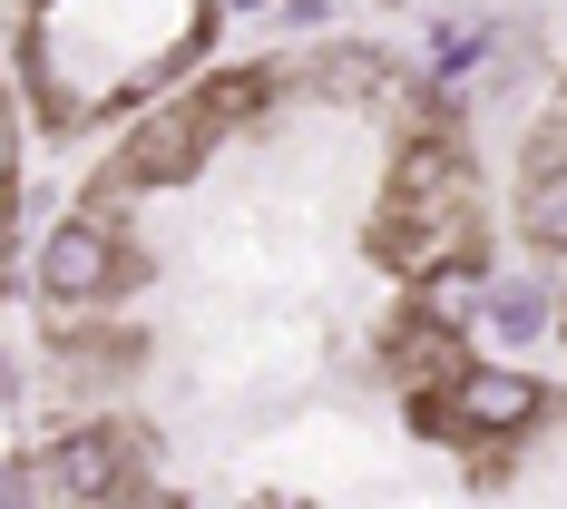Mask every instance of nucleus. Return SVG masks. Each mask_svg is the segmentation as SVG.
I'll return each mask as SVG.
<instances>
[{
  "label": "nucleus",
  "instance_id": "f257e3e1",
  "mask_svg": "<svg viewBox=\"0 0 567 509\" xmlns=\"http://www.w3.org/2000/svg\"><path fill=\"white\" fill-rule=\"evenodd\" d=\"M441 401H460V411H421L431 431H451V441H509V431H528V421H538V401H548V393H538L528 373L470 363V373H460Z\"/></svg>",
  "mask_w": 567,
  "mask_h": 509
},
{
  "label": "nucleus",
  "instance_id": "f03ea898",
  "mask_svg": "<svg viewBox=\"0 0 567 509\" xmlns=\"http://www.w3.org/2000/svg\"><path fill=\"white\" fill-rule=\"evenodd\" d=\"M470 324L460 314H441V304H421V314H401L392 324V343H382V373H392V393H411V401H441L470 373Z\"/></svg>",
  "mask_w": 567,
  "mask_h": 509
},
{
  "label": "nucleus",
  "instance_id": "7ed1b4c3",
  "mask_svg": "<svg viewBox=\"0 0 567 509\" xmlns=\"http://www.w3.org/2000/svg\"><path fill=\"white\" fill-rule=\"evenodd\" d=\"M117 275H127V255H117L109 216L50 226V245H40V294L50 304H99V294H117Z\"/></svg>",
  "mask_w": 567,
  "mask_h": 509
},
{
  "label": "nucleus",
  "instance_id": "20e7f679",
  "mask_svg": "<svg viewBox=\"0 0 567 509\" xmlns=\"http://www.w3.org/2000/svg\"><path fill=\"white\" fill-rule=\"evenodd\" d=\"M216 128H226V118L206 109V89L176 99V109H157L137 138H127V176H137V186H147V176H157V186L196 176V167H206V147H216Z\"/></svg>",
  "mask_w": 567,
  "mask_h": 509
},
{
  "label": "nucleus",
  "instance_id": "39448f33",
  "mask_svg": "<svg viewBox=\"0 0 567 509\" xmlns=\"http://www.w3.org/2000/svg\"><path fill=\"white\" fill-rule=\"evenodd\" d=\"M10 500H117V451L99 431H79V441H59V451L30 460L10 480Z\"/></svg>",
  "mask_w": 567,
  "mask_h": 509
},
{
  "label": "nucleus",
  "instance_id": "423d86ee",
  "mask_svg": "<svg viewBox=\"0 0 567 509\" xmlns=\"http://www.w3.org/2000/svg\"><path fill=\"white\" fill-rule=\"evenodd\" d=\"M382 206H401V216H411V206H470V167H460L441 138H411V147H401V167H392V196H382Z\"/></svg>",
  "mask_w": 567,
  "mask_h": 509
},
{
  "label": "nucleus",
  "instance_id": "0eeeda50",
  "mask_svg": "<svg viewBox=\"0 0 567 509\" xmlns=\"http://www.w3.org/2000/svg\"><path fill=\"white\" fill-rule=\"evenodd\" d=\"M518 235L538 255H567V157L558 167H528V196H518Z\"/></svg>",
  "mask_w": 567,
  "mask_h": 509
},
{
  "label": "nucleus",
  "instance_id": "6e6552de",
  "mask_svg": "<svg viewBox=\"0 0 567 509\" xmlns=\"http://www.w3.org/2000/svg\"><path fill=\"white\" fill-rule=\"evenodd\" d=\"M303 89H323V99H382L392 69H382L372 50H313L303 59Z\"/></svg>",
  "mask_w": 567,
  "mask_h": 509
},
{
  "label": "nucleus",
  "instance_id": "1a4fd4ad",
  "mask_svg": "<svg viewBox=\"0 0 567 509\" xmlns=\"http://www.w3.org/2000/svg\"><path fill=\"white\" fill-rule=\"evenodd\" d=\"M489 314H499L509 334H538V314H548V304H538L528 284H499V294H489Z\"/></svg>",
  "mask_w": 567,
  "mask_h": 509
}]
</instances>
